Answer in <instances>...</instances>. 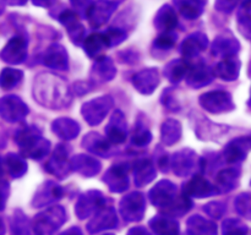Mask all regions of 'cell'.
<instances>
[{"label":"cell","mask_w":251,"mask_h":235,"mask_svg":"<svg viewBox=\"0 0 251 235\" xmlns=\"http://www.w3.org/2000/svg\"><path fill=\"white\" fill-rule=\"evenodd\" d=\"M33 94L37 102L44 107L58 109L71 103V93L63 80L51 73L37 76L33 86Z\"/></svg>","instance_id":"1"},{"label":"cell","mask_w":251,"mask_h":235,"mask_svg":"<svg viewBox=\"0 0 251 235\" xmlns=\"http://www.w3.org/2000/svg\"><path fill=\"white\" fill-rule=\"evenodd\" d=\"M16 141L22 148L25 156L33 159H39L48 153L50 147L47 140L39 136V132L34 127H24L16 135Z\"/></svg>","instance_id":"2"},{"label":"cell","mask_w":251,"mask_h":235,"mask_svg":"<svg viewBox=\"0 0 251 235\" xmlns=\"http://www.w3.org/2000/svg\"><path fill=\"white\" fill-rule=\"evenodd\" d=\"M113 107V99L109 95L96 98L85 103L82 107V115L90 125H97L104 119L110 108Z\"/></svg>","instance_id":"3"},{"label":"cell","mask_w":251,"mask_h":235,"mask_svg":"<svg viewBox=\"0 0 251 235\" xmlns=\"http://www.w3.org/2000/svg\"><path fill=\"white\" fill-rule=\"evenodd\" d=\"M200 104L210 113H225L230 112L234 108L232 102V95L223 91H213L207 92L200 97Z\"/></svg>","instance_id":"4"},{"label":"cell","mask_w":251,"mask_h":235,"mask_svg":"<svg viewBox=\"0 0 251 235\" xmlns=\"http://www.w3.org/2000/svg\"><path fill=\"white\" fill-rule=\"evenodd\" d=\"M117 6V2L110 1V0H98V1L93 2L86 14L91 26L100 27L102 24H104L112 16Z\"/></svg>","instance_id":"5"},{"label":"cell","mask_w":251,"mask_h":235,"mask_svg":"<svg viewBox=\"0 0 251 235\" xmlns=\"http://www.w3.org/2000/svg\"><path fill=\"white\" fill-rule=\"evenodd\" d=\"M0 109H1V117L11 122L24 119L28 113L26 104L15 95H7L2 98Z\"/></svg>","instance_id":"6"},{"label":"cell","mask_w":251,"mask_h":235,"mask_svg":"<svg viewBox=\"0 0 251 235\" xmlns=\"http://www.w3.org/2000/svg\"><path fill=\"white\" fill-rule=\"evenodd\" d=\"M107 139L112 143H123L126 140V122L122 112H115L110 118L109 124L105 127Z\"/></svg>","instance_id":"7"},{"label":"cell","mask_w":251,"mask_h":235,"mask_svg":"<svg viewBox=\"0 0 251 235\" xmlns=\"http://www.w3.org/2000/svg\"><path fill=\"white\" fill-rule=\"evenodd\" d=\"M26 41L21 36L15 37L2 49V60L10 64L22 63L25 60V56H26Z\"/></svg>","instance_id":"8"},{"label":"cell","mask_w":251,"mask_h":235,"mask_svg":"<svg viewBox=\"0 0 251 235\" xmlns=\"http://www.w3.org/2000/svg\"><path fill=\"white\" fill-rule=\"evenodd\" d=\"M198 162V156L191 149H183L174 154L173 168L174 173L179 176H186L194 171Z\"/></svg>","instance_id":"9"},{"label":"cell","mask_w":251,"mask_h":235,"mask_svg":"<svg viewBox=\"0 0 251 235\" xmlns=\"http://www.w3.org/2000/svg\"><path fill=\"white\" fill-rule=\"evenodd\" d=\"M135 88L139 92L144 94H151L154 88L158 86L159 77L158 72L154 69H149V70H142L141 72L136 73L132 78Z\"/></svg>","instance_id":"10"},{"label":"cell","mask_w":251,"mask_h":235,"mask_svg":"<svg viewBox=\"0 0 251 235\" xmlns=\"http://www.w3.org/2000/svg\"><path fill=\"white\" fill-rule=\"evenodd\" d=\"M251 148V139L242 137L228 143L225 149V159L228 163H237L247 157V152Z\"/></svg>","instance_id":"11"},{"label":"cell","mask_w":251,"mask_h":235,"mask_svg":"<svg viewBox=\"0 0 251 235\" xmlns=\"http://www.w3.org/2000/svg\"><path fill=\"white\" fill-rule=\"evenodd\" d=\"M59 21L66 27L68 29L69 37H70L71 41L75 44L80 43L82 41L83 33H85V28H83L82 24L78 21V16L74 11L70 10H66L63 14L59 16Z\"/></svg>","instance_id":"12"},{"label":"cell","mask_w":251,"mask_h":235,"mask_svg":"<svg viewBox=\"0 0 251 235\" xmlns=\"http://www.w3.org/2000/svg\"><path fill=\"white\" fill-rule=\"evenodd\" d=\"M69 166L70 164L68 161L66 148L64 146H58L50 161L47 164V170L55 176H66V174L69 173Z\"/></svg>","instance_id":"13"},{"label":"cell","mask_w":251,"mask_h":235,"mask_svg":"<svg viewBox=\"0 0 251 235\" xmlns=\"http://www.w3.org/2000/svg\"><path fill=\"white\" fill-rule=\"evenodd\" d=\"M238 49H239L238 41L228 33L218 36L212 44L213 55L223 56V58H229V56L234 55Z\"/></svg>","instance_id":"14"},{"label":"cell","mask_w":251,"mask_h":235,"mask_svg":"<svg viewBox=\"0 0 251 235\" xmlns=\"http://www.w3.org/2000/svg\"><path fill=\"white\" fill-rule=\"evenodd\" d=\"M186 81L189 85L194 88L203 87V86L208 85L212 81L213 73L210 69L203 64H198V65L193 66L189 69L188 73H186Z\"/></svg>","instance_id":"15"},{"label":"cell","mask_w":251,"mask_h":235,"mask_svg":"<svg viewBox=\"0 0 251 235\" xmlns=\"http://www.w3.org/2000/svg\"><path fill=\"white\" fill-rule=\"evenodd\" d=\"M44 65L56 70H66L68 69V54L66 50L59 44H53L47 50L44 56Z\"/></svg>","instance_id":"16"},{"label":"cell","mask_w":251,"mask_h":235,"mask_svg":"<svg viewBox=\"0 0 251 235\" xmlns=\"http://www.w3.org/2000/svg\"><path fill=\"white\" fill-rule=\"evenodd\" d=\"M206 47H207V37L201 32H196L184 41L183 46H181V51L186 58H193L205 50Z\"/></svg>","instance_id":"17"},{"label":"cell","mask_w":251,"mask_h":235,"mask_svg":"<svg viewBox=\"0 0 251 235\" xmlns=\"http://www.w3.org/2000/svg\"><path fill=\"white\" fill-rule=\"evenodd\" d=\"M178 24V17H176V10L169 5H164L157 12L156 19H154V24L156 28L161 32H171Z\"/></svg>","instance_id":"18"},{"label":"cell","mask_w":251,"mask_h":235,"mask_svg":"<svg viewBox=\"0 0 251 235\" xmlns=\"http://www.w3.org/2000/svg\"><path fill=\"white\" fill-rule=\"evenodd\" d=\"M71 166L82 175L92 176L100 171V163L96 161L95 158H91V157L85 156V154H80V156H76L71 161Z\"/></svg>","instance_id":"19"},{"label":"cell","mask_w":251,"mask_h":235,"mask_svg":"<svg viewBox=\"0 0 251 235\" xmlns=\"http://www.w3.org/2000/svg\"><path fill=\"white\" fill-rule=\"evenodd\" d=\"M112 142L108 139H103L100 135L97 134H90L85 137L83 140V146L88 149V151L93 152L100 156H109L112 153V147H110Z\"/></svg>","instance_id":"20"},{"label":"cell","mask_w":251,"mask_h":235,"mask_svg":"<svg viewBox=\"0 0 251 235\" xmlns=\"http://www.w3.org/2000/svg\"><path fill=\"white\" fill-rule=\"evenodd\" d=\"M83 48H85L88 56L96 58L100 54H102L105 48H109V42L105 37V33H95L85 39Z\"/></svg>","instance_id":"21"},{"label":"cell","mask_w":251,"mask_h":235,"mask_svg":"<svg viewBox=\"0 0 251 235\" xmlns=\"http://www.w3.org/2000/svg\"><path fill=\"white\" fill-rule=\"evenodd\" d=\"M240 63L237 59L225 58L215 68V75L226 81H233L238 77L239 73Z\"/></svg>","instance_id":"22"},{"label":"cell","mask_w":251,"mask_h":235,"mask_svg":"<svg viewBox=\"0 0 251 235\" xmlns=\"http://www.w3.org/2000/svg\"><path fill=\"white\" fill-rule=\"evenodd\" d=\"M115 75L114 64L109 58H102L97 60L92 69V78L95 81L100 80V82H107L112 80Z\"/></svg>","instance_id":"23"},{"label":"cell","mask_w":251,"mask_h":235,"mask_svg":"<svg viewBox=\"0 0 251 235\" xmlns=\"http://www.w3.org/2000/svg\"><path fill=\"white\" fill-rule=\"evenodd\" d=\"M51 127H53L54 134L64 140L74 139L78 134V131H80V126L74 120L66 119V118L55 120L53 125H51Z\"/></svg>","instance_id":"24"},{"label":"cell","mask_w":251,"mask_h":235,"mask_svg":"<svg viewBox=\"0 0 251 235\" xmlns=\"http://www.w3.org/2000/svg\"><path fill=\"white\" fill-rule=\"evenodd\" d=\"M176 9L186 19H196L202 14L203 2L200 0H173Z\"/></svg>","instance_id":"25"},{"label":"cell","mask_w":251,"mask_h":235,"mask_svg":"<svg viewBox=\"0 0 251 235\" xmlns=\"http://www.w3.org/2000/svg\"><path fill=\"white\" fill-rule=\"evenodd\" d=\"M134 174L135 178H136V184L142 185V184L150 183L156 176V169H154L151 161L141 159L135 164Z\"/></svg>","instance_id":"26"},{"label":"cell","mask_w":251,"mask_h":235,"mask_svg":"<svg viewBox=\"0 0 251 235\" xmlns=\"http://www.w3.org/2000/svg\"><path fill=\"white\" fill-rule=\"evenodd\" d=\"M181 136V126L176 120L169 119L162 125V140L168 146L179 141Z\"/></svg>","instance_id":"27"},{"label":"cell","mask_w":251,"mask_h":235,"mask_svg":"<svg viewBox=\"0 0 251 235\" xmlns=\"http://www.w3.org/2000/svg\"><path fill=\"white\" fill-rule=\"evenodd\" d=\"M189 64L184 60H173L171 64H168L164 71V75L168 80H171L172 82H179L184 76H186L188 73Z\"/></svg>","instance_id":"28"},{"label":"cell","mask_w":251,"mask_h":235,"mask_svg":"<svg viewBox=\"0 0 251 235\" xmlns=\"http://www.w3.org/2000/svg\"><path fill=\"white\" fill-rule=\"evenodd\" d=\"M4 168L11 176H22L26 173V162L17 154H7L4 158Z\"/></svg>","instance_id":"29"},{"label":"cell","mask_w":251,"mask_h":235,"mask_svg":"<svg viewBox=\"0 0 251 235\" xmlns=\"http://www.w3.org/2000/svg\"><path fill=\"white\" fill-rule=\"evenodd\" d=\"M22 72L12 69H5L1 72V87L2 90H9L16 86L21 81Z\"/></svg>","instance_id":"30"},{"label":"cell","mask_w":251,"mask_h":235,"mask_svg":"<svg viewBox=\"0 0 251 235\" xmlns=\"http://www.w3.org/2000/svg\"><path fill=\"white\" fill-rule=\"evenodd\" d=\"M151 139H152L151 132H150L146 127H142V126H137V129L135 130L134 135H132L131 137L132 143L140 147L149 144L150 141H151Z\"/></svg>","instance_id":"31"},{"label":"cell","mask_w":251,"mask_h":235,"mask_svg":"<svg viewBox=\"0 0 251 235\" xmlns=\"http://www.w3.org/2000/svg\"><path fill=\"white\" fill-rule=\"evenodd\" d=\"M176 39V34L171 33V32H164L163 34H161V36L154 41V46L159 49H169L174 46Z\"/></svg>","instance_id":"32"},{"label":"cell","mask_w":251,"mask_h":235,"mask_svg":"<svg viewBox=\"0 0 251 235\" xmlns=\"http://www.w3.org/2000/svg\"><path fill=\"white\" fill-rule=\"evenodd\" d=\"M105 37H107L108 42H109V47H113L122 43L126 38V34L124 33V31L119 28H110L105 32Z\"/></svg>","instance_id":"33"},{"label":"cell","mask_w":251,"mask_h":235,"mask_svg":"<svg viewBox=\"0 0 251 235\" xmlns=\"http://www.w3.org/2000/svg\"><path fill=\"white\" fill-rule=\"evenodd\" d=\"M238 2H239V0H217L216 1V9L220 10V11L230 12L237 6Z\"/></svg>","instance_id":"34"},{"label":"cell","mask_w":251,"mask_h":235,"mask_svg":"<svg viewBox=\"0 0 251 235\" xmlns=\"http://www.w3.org/2000/svg\"><path fill=\"white\" fill-rule=\"evenodd\" d=\"M71 2H73V5L76 9H78L80 11L86 12V14H87L88 9H90V6L92 5L91 4V0H71Z\"/></svg>","instance_id":"35"},{"label":"cell","mask_w":251,"mask_h":235,"mask_svg":"<svg viewBox=\"0 0 251 235\" xmlns=\"http://www.w3.org/2000/svg\"><path fill=\"white\" fill-rule=\"evenodd\" d=\"M34 5H38V6H43V7H48L50 6L51 4L56 1V0H32Z\"/></svg>","instance_id":"36"},{"label":"cell","mask_w":251,"mask_h":235,"mask_svg":"<svg viewBox=\"0 0 251 235\" xmlns=\"http://www.w3.org/2000/svg\"><path fill=\"white\" fill-rule=\"evenodd\" d=\"M27 0H7V2L11 5H24Z\"/></svg>","instance_id":"37"},{"label":"cell","mask_w":251,"mask_h":235,"mask_svg":"<svg viewBox=\"0 0 251 235\" xmlns=\"http://www.w3.org/2000/svg\"><path fill=\"white\" fill-rule=\"evenodd\" d=\"M200 1H202V2H205V1H206V0H200Z\"/></svg>","instance_id":"38"}]
</instances>
